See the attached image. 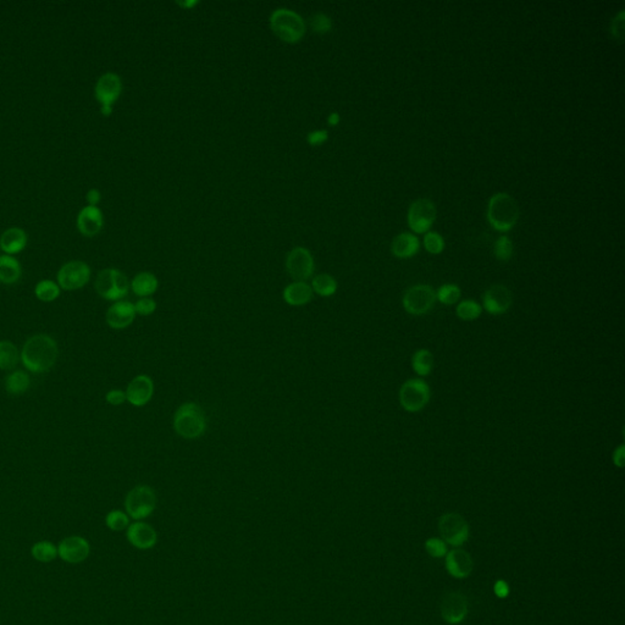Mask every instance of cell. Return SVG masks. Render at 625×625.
I'll return each instance as SVG.
<instances>
[{"mask_svg":"<svg viewBox=\"0 0 625 625\" xmlns=\"http://www.w3.org/2000/svg\"><path fill=\"white\" fill-rule=\"evenodd\" d=\"M21 362L31 373H46L55 365L59 347L54 338L46 333H37L27 338L21 349Z\"/></svg>","mask_w":625,"mask_h":625,"instance_id":"1","label":"cell"},{"mask_svg":"<svg viewBox=\"0 0 625 625\" xmlns=\"http://www.w3.org/2000/svg\"><path fill=\"white\" fill-rule=\"evenodd\" d=\"M269 25L274 35L288 44H296L303 39L307 25L298 12L286 8H279L269 17Z\"/></svg>","mask_w":625,"mask_h":625,"instance_id":"2","label":"cell"},{"mask_svg":"<svg viewBox=\"0 0 625 625\" xmlns=\"http://www.w3.org/2000/svg\"><path fill=\"white\" fill-rule=\"evenodd\" d=\"M174 430L177 435L186 440H195L204 435L206 430V418L204 410L195 402H186L179 405L173 421Z\"/></svg>","mask_w":625,"mask_h":625,"instance_id":"3","label":"cell"},{"mask_svg":"<svg viewBox=\"0 0 625 625\" xmlns=\"http://www.w3.org/2000/svg\"><path fill=\"white\" fill-rule=\"evenodd\" d=\"M487 219L493 229L509 231L519 219V205L517 200L508 193L492 195L487 205Z\"/></svg>","mask_w":625,"mask_h":625,"instance_id":"4","label":"cell"},{"mask_svg":"<svg viewBox=\"0 0 625 625\" xmlns=\"http://www.w3.org/2000/svg\"><path fill=\"white\" fill-rule=\"evenodd\" d=\"M94 288L96 292L104 299L118 302L127 296L130 281L123 272L108 267L99 272L94 281Z\"/></svg>","mask_w":625,"mask_h":625,"instance_id":"5","label":"cell"},{"mask_svg":"<svg viewBox=\"0 0 625 625\" xmlns=\"http://www.w3.org/2000/svg\"><path fill=\"white\" fill-rule=\"evenodd\" d=\"M157 507V495L148 485H137L128 491L125 498V509L130 518L142 520L148 518Z\"/></svg>","mask_w":625,"mask_h":625,"instance_id":"6","label":"cell"},{"mask_svg":"<svg viewBox=\"0 0 625 625\" xmlns=\"http://www.w3.org/2000/svg\"><path fill=\"white\" fill-rule=\"evenodd\" d=\"M123 92V81L121 77L115 72H105L98 78L94 96L100 103V113L104 116H110L113 114V105L118 100Z\"/></svg>","mask_w":625,"mask_h":625,"instance_id":"7","label":"cell"},{"mask_svg":"<svg viewBox=\"0 0 625 625\" xmlns=\"http://www.w3.org/2000/svg\"><path fill=\"white\" fill-rule=\"evenodd\" d=\"M430 387L421 379H410L400 389V403L403 410L416 413L424 410L430 400Z\"/></svg>","mask_w":625,"mask_h":625,"instance_id":"8","label":"cell"},{"mask_svg":"<svg viewBox=\"0 0 625 625\" xmlns=\"http://www.w3.org/2000/svg\"><path fill=\"white\" fill-rule=\"evenodd\" d=\"M57 279L59 288L64 291L81 290L91 279V267L82 261H70L59 269Z\"/></svg>","mask_w":625,"mask_h":625,"instance_id":"9","label":"cell"},{"mask_svg":"<svg viewBox=\"0 0 625 625\" xmlns=\"http://www.w3.org/2000/svg\"><path fill=\"white\" fill-rule=\"evenodd\" d=\"M286 272L294 281H308L315 270V262L312 252L306 247H294L288 252L285 262Z\"/></svg>","mask_w":625,"mask_h":625,"instance_id":"10","label":"cell"},{"mask_svg":"<svg viewBox=\"0 0 625 625\" xmlns=\"http://www.w3.org/2000/svg\"><path fill=\"white\" fill-rule=\"evenodd\" d=\"M436 291L428 285H415L408 288L403 296L405 312L412 315H424L435 307Z\"/></svg>","mask_w":625,"mask_h":625,"instance_id":"11","label":"cell"},{"mask_svg":"<svg viewBox=\"0 0 625 625\" xmlns=\"http://www.w3.org/2000/svg\"><path fill=\"white\" fill-rule=\"evenodd\" d=\"M441 536L452 546H461L469 538V524L458 513H446L439 520Z\"/></svg>","mask_w":625,"mask_h":625,"instance_id":"12","label":"cell"},{"mask_svg":"<svg viewBox=\"0 0 625 625\" xmlns=\"http://www.w3.org/2000/svg\"><path fill=\"white\" fill-rule=\"evenodd\" d=\"M436 205L432 200L421 198L413 202L408 211V224L416 234L428 232L436 219Z\"/></svg>","mask_w":625,"mask_h":625,"instance_id":"13","label":"cell"},{"mask_svg":"<svg viewBox=\"0 0 625 625\" xmlns=\"http://www.w3.org/2000/svg\"><path fill=\"white\" fill-rule=\"evenodd\" d=\"M126 400L134 407H144L148 405L154 396V381L146 374L137 375L130 381L126 389Z\"/></svg>","mask_w":625,"mask_h":625,"instance_id":"14","label":"cell"},{"mask_svg":"<svg viewBox=\"0 0 625 625\" xmlns=\"http://www.w3.org/2000/svg\"><path fill=\"white\" fill-rule=\"evenodd\" d=\"M91 554V546L82 536H69L62 540L58 546L59 557L67 563H81L88 558Z\"/></svg>","mask_w":625,"mask_h":625,"instance_id":"15","label":"cell"},{"mask_svg":"<svg viewBox=\"0 0 625 625\" xmlns=\"http://www.w3.org/2000/svg\"><path fill=\"white\" fill-rule=\"evenodd\" d=\"M512 302V292L504 285H493L487 290L482 298L484 309L492 315L504 314L509 310Z\"/></svg>","mask_w":625,"mask_h":625,"instance_id":"16","label":"cell"},{"mask_svg":"<svg viewBox=\"0 0 625 625\" xmlns=\"http://www.w3.org/2000/svg\"><path fill=\"white\" fill-rule=\"evenodd\" d=\"M468 601L461 592L447 594L441 602V615L450 624H458L468 615Z\"/></svg>","mask_w":625,"mask_h":625,"instance_id":"17","label":"cell"},{"mask_svg":"<svg viewBox=\"0 0 625 625\" xmlns=\"http://www.w3.org/2000/svg\"><path fill=\"white\" fill-rule=\"evenodd\" d=\"M136 315L134 303L121 299L109 307L105 314V322L113 330H125L132 325Z\"/></svg>","mask_w":625,"mask_h":625,"instance_id":"18","label":"cell"},{"mask_svg":"<svg viewBox=\"0 0 625 625\" xmlns=\"http://www.w3.org/2000/svg\"><path fill=\"white\" fill-rule=\"evenodd\" d=\"M104 225L103 213L98 206L86 205L77 215V229L85 237L97 236Z\"/></svg>","mask_w":625,"mask_h":625,"instance_id":"19","label":"cell"},{"mask_svg":"<svg viewBox=\"0 0 625 625\" xmlns=\"http://www.w3.org/2000/svg\"><path fill=\"white\" fill-rule=\"evenodd\" d=\"M126 536H127L128 543L139 549H153L155 543L158 541L157 531L149 524L143 523V522L130 524Z\"/></svg>","mask_w":625,"mask_h":625,"instance_id":"20","label":"cell"},{"mask_svg":"<svg viewBox=\"0 0 625 625\" xmlns=\"http://www.w3.org/2000/svg\"><path fill=\"white\" fill-rule=\"evenodd\" d=\"M447 572L456 579H464L472 574L474 561L472 556L461 549H452L447 554Z\"/></svg>","mask_w":625,"mask_h":625,"instance_id":"21","label":"cell"},{"mask_svg":"<svg viewBox=\"0 0 625 625\" xmlns=\"http://www.w3.org/2000/svg\"><path fill=\"white\" fill-rule=\"evenodd\" d=\"M312 292L310 283L307 281H293L288 283L283 288L282 298L288 306L291 307H303L309 302H312Z\"/></svg>","mask_w":625,"mask_h":625,"instance_id":"22","label":"cell"},{"mask_svg":"<svg viewBox=\"0 0 625 625\" xmlns=\"http://www.w3.org/2000/svg\"><path fill=\"white\" fill-rule=\"evenodd\" d=\"M27 234L20 227H10L0 236V249L8 256L17 254L25 249Z\"/></svg>","mask_w":625,"mask_h":625,"instance_id":"23","label":"cell"},{"mask_svg":"<svg viewBox=\"0 0 625 625\" xmlns=\"http://www.w3.org/2000/svg\"><path fill=\"white\" fill-rule=\"evenodd\" d=\"M159 280L153 272H139L130 282V288L139 298L150 297L158 291Z\"/></svg>","mask_w":625,"mask_h":625,"instance_id":"24","label":"cell"},{"mask_svg":"<svg viewBox=\"0 0 625 625\" xmlns=\"http://www.w3.org/2000/svg\"><path fill=\"white\" fill-rule=\"evenodd\" d=\"M421 247L419 238L413 235V234H400L398 236H396L391 245V251L397 258L400 259H407L410 256H415Z\"/></svg>","mask_w":625,"mask_h":625,"instance_id":"25","label":"cell"},{"mask_svg":"<svg viewBox=\"0 0 625 625\" xmlns=\"http://www.w3.org/2000/svg\"><path fill=\"white\" fill-rule=\"evenodd\" d=\"M22 275V267L12 256H0V282L4 285H14Z\"/></svg>","mask_w":625,"mask_h":625,"instance_id":"26","label":"cell"},{"mask_svg":"<svg viewBox=\"0 0 625 625\" xmlns=\"http://www.w3.org/2000/svg\"><path fill=\"white\" fill-rule=\"evenodd\" d=\"M310 286L312 292L317 293L320 297H331L337 292L338 283L333 275L324 272L312 276Z\"/></svg>","mask_w":625,"mask_h":625,"instance_id":"27","label":"cell"},{"mask_svg":"<svg viewBox=\"0 0 625 625\" xmlns=\"http://www.w3.org/2000/svg\"><path fill=\"white\" fill-rule=\"evenodd\" d=\"M30 385H31L30 375L22 370H16L6 376V389L9 395H24L26 391L30 389Z\"/></svg>","mask_w":625,"mask_h":625,"instance_id":"28","label":"cell"},{"mask_svg":"<svg viewBox=\"0 0 625 625\" xmlns=\"http://www.w3.org/2000/svg\"><path fill=\"white\" fill-rule=\"evenodd\" d=\"M20 352L16 344L8 340L0 341V369H14L20 362Z\"/></svg>","mask_w":625,"mask_h":625,"instance_id":"29","label":"cell"},{"mask_svg":"<svg viewBox=\"0 0 625 625\" xmlns=\"http://www.w3.org/2000/svg\"><path fill=\"white\" fill-rule=\"evenodd\" d=\"M412 365L419 376H428L434 367V355L428 349H419L412 358Z\"/></svg>","mask_w":625,"mask_h":625,"instance_id":"30","label":"cell"},{"mask_svg":"<svg viewBox=\"0 0 625 625\" xmlns=\"http://www.w3.org/2000/svg\"><path fill=\"white\" fill-rule=\"evenodd\" d=\"M62 292V288H59L57 282L51 280H42L38 282L35 288V294L41 302L51 303L57 301Z\"/></svg>","mask_w":625,"mask_h":625,"instance_id":"31","label":"cell"},{"mask_svg":"<svg viewBox=\"0 0 625 625\" xmlns=\"http://www.w3.org/2000/svg\"><path fill=\"white\" fill-rule=\"evenodd\" d=\"M31 554L38 562L48 563L57 558L58 547L49 541H39L32 546Z\"/></svg>","mask_w":625,"mask_h":625,"instance_id":"32","label":"cell"},{"mask_svg":"<svg viewBox=\"0 0 625 625\" xmlns=\"http://www.w3.org/2000/svg\"><path fill=\"white\" fill-rule=\"evenodd\" d=\"M482 307L479 303L472 299L461 301L456 308V314L458 318L464 322H473L477 320L482 315Z\"/></svg>","mask_w":625,"mask_h":625,"instance_id":"33","label":"cell"},{"mask_svg":"<svg viewBox=\"0 0 625 625\" xmlns=\"http://www.w3.org/2000/svg\"><path fill=\"white\" fill-rule=\"evenodd\" d=\"M461 288L453 283H447L439 288L436 292V298L445 306H453L461 299Z\"/></svg>","mask_w":625,"mask_h":625,"instance_id":"34","label":"cell"},{"mask_svg":"<svg viewBox=\"0 0 625 625\" xmlns=\"http://www.w3.org/2000/svg\"><path fill=\"white\" fill-rule=\"evenodd\" d=\"M309 26L312 32L318 35H325L333 30V20L324 12H315L309 19Z\"/></svg>","mask_w":625,"mask_h":625,"instance_id":"35","label":"cell"},{"mask_svg":"<svg viewBox=\"0 0 625 625\" xmlns=\"http://www.w3.org/2000/svg\"><path fill=\"white\" fill-rule=\"evenodd\" d=\"M105 524L113 531H121V530L128 528L130 517H128L127 513L115 509V511L108 513V516L105 517Z\"/></svg>","mask_w":625,"mask_h":625,"instance_id":"36","label":"cell"},{"mask_svg":"<svg viewBox=\"0 0 625 625\" xmlns=\"http://www.w3.org/2000/svg\"><path fill=\"white\" fill-rule=\"evenodd\" d=\"M493 252L498 261H502V262L509 261L513 256V243L511 238H508L507 236L500 237L495 243Z\"/></svg>","mask_w":625,"mask_h":625,"instance_id":"37","label":"cell"},{"mask_svg":"<svg viewBox=\"0 0 625 625\" xmlns=\"http://www.w3.org/2000/svg\"><path fill=\"white\" fill-rule=\"evenodd\" d=\"M424 246H425L426 251L431 254H440L445 248L443 237L439 235L437 232L428 231L424 236Z\"/></svg>","mask_w":625,"mask_h":625,"instance_id":"38","label":"cell"},{"mask_svg":"<svg viewBox=\"0 0 625 625\" xmlns=\"http://www.w3.org/2000/svg\"><path fill=\"white\" fill-rule=\"evenodd\" d=\"M425 549L434 558H441L447 554L446 543L441 538H429L425 543Z\"/></svg>","mask_w":625,"mask_h":625,"instance_id":"39","label":"cell"},{"mask_svg":"<svg viewBox=\"0 0 625 625\" xmlns=\"http://www.w3.org/2000/svg\"><path fill=\"white\" fill-rule=\"evenodd\" d=\"M134 304L136 314L142 315V317H149L157 310V302L154 301L153 298H139V301Z\"/></svg>","mask_w":625,"mask_h":625,"instance_id":"40","label":"cell"},{"mask_svg":"<svg viewBox=\"0 0 625 625\" xmlns=\"http://www.w3.org/2000/svg\"><path fill=\"white\" fill-rule=\"evenodd\" d=\"M624 16L625 11L620 10L619 12L615 15V19L612 21V26H610L612 35H613L615 39H619L620 42L623 41V38H624Z\"/></svg>","mask_w":625,"mask_h":625,"instance_id":"41","label":"cell"},{"mask_svg":"<svg viewBox=\"0 0 625 625\" xmlns=\"http://www.w3.org/2000/svg\"><path fill=\"white\" fill-rule=\"evenodd\" d=\"M328 139V132L326 130H314L312 132L307 134L308 144H310L312 147L322 146Z\"/></svg>","mask_w":625,"mask_h":625,"instance_id":"42","label":"cell"},{"mask_svg":"<svg viewBox=\"0 0 625 625\" xmlns=\"http://www.w3.org/2000/svg\"><path fill=\"white\" fill-rule=\"evenodd\" d=\"M105 400L108 402L109 405H115V407L123 405L127 400H126V392L123 389H110L105 395Z\"/></svg>","mask_w":625,"mask_h":625,"instance_id":"43","label":"cell"},{"mask_svg":"<svg viewBox=\"0 0 625 625\" xmlns=\"http://www.w3.org/2000/svg\"><path fill=\"white\" fill-rule=\"evenodd\" d=\"M493 591H495V594L500 599H506L509 595V586H508L507 583L504 580H498V581L495 583Z\"/></svg>","mask_w":625,"mask_h":625,"instance_id":"44","label":"cell"},{"mask_svg":"<svg viewBox=\"0 0 625 625\" xmlns=\"http://www.w3.org/2000/svg\"><path fill=\"white\" fill-rule=\"evenodd\" d=\"M624 461L625 447L624 445H620L618 448H615V453H613V463H615V466L623 468L624 466Z\"/></svg>","mask_w":625,"mask_h":625,"instance_id":"45","label":"cell"},{"mask_svg":"<svg viewBox=\"0 0 625 625\" xmlns=\"http://www.w3.org/2000/svg\"><path fill=\"white\" fill-rule=\"evenodd\" d=\"M86 200H87L88 205L97 206L98 203L102 200V195H100V192L97 188H92V190L88 191Z\"/></svg>","mask_w":625,"mask_h":625,"instance_id":"46","label":"cell"},{"mask_svg":"<svg viewBox=\"0 0 625 625\" xmlns=\"http://www.w3.org/2000/svg\"><path fill=\"white\" fill-rule=\"evenodd\" d=\"M176 4L184 9L190 10V9H193L195 6H198V1L197 0H186V1H177Z\"/></svg>","mask_w":625,"mask_h":625,"instance_id":"47","label":"cell"},{"mask_svg":"<svg viewBox=\"0 0 625 625\" xmlns=\"http://www.w3.org/2000/svg\"><path fill=\"white\" fill-rule=\"evenodd\" d=\"M340 121H341V116L336 112H333L328 116V123L330 126H337Z\"/></svg>","mask_w":625,"mask_h":625,"instance_id":"48","label":"cell"},{"mask_svg":"<svg viewBox=\"0 0 625 625\" xmlns=\"http://www.w3.org/2000/svg\"><path fill=\"white\" fill-rule=\"evenodd\" d=\"M0 251H1V249H0Z\"/></svg>","mask_w":625,"mask_h":625,"instance_id":"49","label":"cell"}]
</instances>
